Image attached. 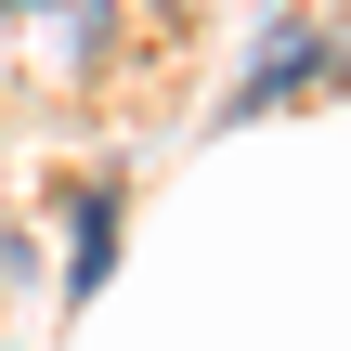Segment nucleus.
Wrapping results in <instances>:
<instances>
[{
	"label": "nucleus",
	"instance_id": "obj_1",
	"mask_svg": "<svg viewBox=\"0 0 351 351\" xmlns=\"http://www.w3.org/2000/svg\"><path fill=\"white\" fill-rule=\"evenodd\" d=\"M313 78H339V26H313V13H287V26H261V65L221 91V117H261V104H287V91H313Z\"/></svg>",
	"mask_w": 351,
	"mask_h": 351
},
{
	"label": "nucleus",
	"instance_id": "obj_2",
	"mask_svg": "<svg viewBox=\"0 0 351 351\" xmlns=\"http://www.w3.org/2000/svg\"><path fill=\"white\" fill-rule=\"evenodd\" d=\"M104 274H117V182H78L65 195V287L91 300Z\"/></svg>",
	"mask_w": 351,
	"mask_h": 351
},
{
	"label": "nucleus",
	"instance_id": "obj_3",
	"mask_svg": "<svg viewBox=\"0 0 351 351\" xmlns=\"http://www.w3.org/2000/svg\"><path fill=\"white\" fill-rule=\"evenodd\" d=\"M39 13H52V52H65L78 78H91V65L117 52V0H39Z\"/></svg>",
	"mask_w": 351,
	"mask_h": 351
},
{
	"label": "nucleus",
	"instance_id": "obj_4",
	"mask_svg": "<svg viewBox=\"0 0 351 351\" xmlns=\"http://www.w3.org/2000/svg\"><path fill=\"white\" fill-rule=\"evenodd\" d=\"M0 13H39V0H0Z\"/></svg>",
	"mask_w": 351,
	"mask_h": 351
}]
</instances>
